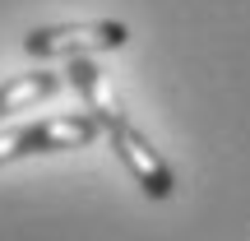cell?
<instances>
[{"label": "cell", "instance_id": "cell-1", "mask_svg": "<svg viewBox=\"0 0 250 241\" xmlns=\"http://www.w3.org/2000/svg\"><path fill=\"white\" fill-rule=\"evenodd\" d=\"M61 74L83 98V111H88V116L98 121V130L111 139V149L121 153V162L130 167V176L139 181V190L148 199H167L171 190H176V172H171V162L148 144V134L121 111V102L111 98V88H107V74H102L88 56H70V70H61Z\"/></svg>", "mask_w": 250, "mask_h": 241}, {"label": "cell", "instance_id": "cell-4", "mask_svg": "<svg viewBox=\"0 0 250 241\" xmlns=\"http://www.w3.org/2000/svg\"><path fill=\"white\" fill-rule=\"evenodd\" d=\"M65 88L61 70H33V74H14V79L0 84V121L14 116V111H33L37 102H46L51 93Z\"/></svg>", "mask_w": 250, "mask_h": 241}, {"label": "cell", "instance_id": "cell-3", "mask_svg": "<svg viewBox=\"0 0 250 241\" xmlns=\"http://www.w3.org/2000/svg\"><path fill=\"white\" fill-rule=\"evenodd\" d=\"M130 42L125 23L116 19H83V23H56L33 28L23 37V51L37 61H61V56H88V51H121Z\"/></svg>", "mask_w": 250, "mask_h": 241}, {"label": "cell", "instance_id": "cell-2", "mask_svg": "<svg viewBox=\"0 0 250 241\" xmlns=\"http://www.w3.org/2000/svg\"><path fill=\"white\" fill-rule=\"evenodd\" d=\"M98 134L102 130L88 111L9 125V130H0V162H19V158H33V153H61V149H88Z\"/></svg>", "mask_w": 250, "mask_h": 241}]
</instances>
